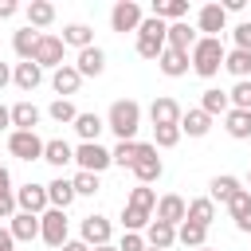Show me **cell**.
I'll list each match as a JSON object with an SVG mask.
<instances>
[{
	"mask_svg": "<svg viewBox=\"0 0 251 251\" xmlns=\"http://www.w3.org/2000/svg\"><path fill=\"white\" fill-rule=\"evenodd\" d=\"M196 251H212V247H196Z\"/></svg>",
	"mask_w": 251,
	"mask_h": 251,
	"instance_id": "55",
	"label": "cell"
},
{
	"mask_svg": "<svg viewBox=\"0 0 251 251\" xmlns=\"http://www.w3.org/2000/svg\"><path fill=\"white\" fill-rule=\"evenodd\" d=\"M176 243L180 247H188V251H196V247H208V227H200V224H180L176 227Z\"/></svg>",
	"mask_w": 251,
	"mask_h": 251,
	"instance_id": "35",
	"label": "cell"
},
{
	"mask_svg": "<svg viewBox=\"0 0 251 251\" xmlns=\"http://www.w3.org/2000/svg\"><path fill=\"white\" fill-rule=\"evenodd\" d=\"M39 239L47 243V247H63L67 239H71V224H67V212H59V208H47L43 216H39Z\"/></svg>",
	"mask_w": 251,
	"mask_h": 251,
	"instance_id": "6",
	"label": "cell"
},
{
	"mask_svg": "<svg viewBox=\"0 0 251 251\" xmlns=\"http://www.w3.org/2000/svg\"><path fill=\"white\" fill-rule=\"evenodd\" d=\"M102 129H106V118H98V114H82V110H78V118H75V133H78L82 141H98Z\"/></svg>",
	"mask_w": 251,
	"mask_h": 251,
	"instance_id": "36",
	"label": "cell"
},
{
	"mask_svg": "<svg viewBox=\"0 0 251 251\" xmlns=\"http://www.w3.org/2000/svg\"><path fill=\"white\" fill-rule=\"evenodd\" d=\"M208 129H212V114H204L200 106L184 110V118H180V133H188V137H204Z\"/></svg>",
	"mask_w": 251,
	"mask_h": 251,
	"instance_id": "28",
	"label": "cell"
},
{
	"mask_svg": "<svg viewBox=\"0 0 251 251\" xmlns=\"http://www.w3.org/2000/svg\"><path fill=\"white\" fill-rule=\"evenodd\" d=\"M12 133V106H0V133Z\"/></svg>",
	"mask_w": 251,
	"mask_h": 251,
	"instance_id": "48",
	"label": "cell"
},
{
	"mask_svg": "<svg viewBox=\"0 0 251 251\" xmlns=\"http://www.w3.org/2000/svg\"><path fill=\"white\" fill-rule=\"evenodd\" d=\"M200 110H204V114H212V118H216V114L224 118V114L231 110V98H227V90H216V86H208V90L200 94Z\"/></svg>",
	"mask_w": 251,
	"mask_h": 251,
	"instance_id": "34",
	"label": "cell"
},
{
	"mask_svg": "<svg viewBox=\"0 0 251 251\" xmlns=\"http://www.w3.org/2000/svg\"><path fill=\"white\" fill-rule=\"evenodd\" d=\"M145 243H149V247H157V251H169V247L176 243V227H173V224L153 220V224L145 227Z\"/></svg>",
	"mask_w": 251,
	"mask_h": 251,
	"instance_id": "29",
	"label": "cell"
},
{
	"mask_svg": "<svg viewBox=\"0 0 251 251\" xmlns=\"http://www.w3.org/2000/svg\"><path fill=\"white\" fill-rule=\"evenodd\" d=\"M224 43L220 39H208V35H200L196 39V47L188 51V59H192V71L200 75V78H216L220 75V67H224Z\"/></svg>",
	"mask_w": 251,
	"mask_h": 251,
	"instance_id": "3",
	"label": "cell"
},
{
	"mask_svg": "<svg viewBox=\"0 0 251 251\" xmlns=\"http://www.w3.org/2000/svg\"><path fill=\"white\" fill-rule=\"evenodd\" d=\"M8 82H12V67H8V63H0V90H4Z\"/></svg>",
	"mask_w": 251,
	"mask_h": 251,
	"instance_id": "52",
	"label": "cell"
},
{
	"mask_svg": "<svg viewBox=\"0 0 251 251\" xmlns=\"http://www.w3.org/2000/svg\"><path fill=\"white\" fill-rule=\"evenodd\" d=\"M39 35H43V31H35V27H20V31L12 35V51L20 55V63H31V59H35Z\"/></svg>",
	"mask_w": 251,
	"mask_h": 251,
	"instance_id": "25",
	"label": "cell"
},
{
	"mask_svg": "<svg viewBox=\"0 0 251 251\" xmlns=\"http://www.w3.org/2000/svg\"><path fill=\"white\" fill-rule=\"evenodd\" d=\"M161 173H165V161L157 157V145L141 141V153H137V161H133V176H137V184H153V180H161Z\"/></svg>",
	"mask_w": 251,
	"mask_h": 251,
	"instance_id": "9",
	"label": "cell"
},
{
	"mask_svg": "<svg viewBox=\"0 0 251 251\" xmlns=\"http://www.w3.org/2000/svg\"><path fill=\"white\" fill-rule=\"evenodd\" d=\"M149 243H145V231H126L122 235V243H118V251H145Z\"/></svg>",
	"mask_w": 251,
	"mask_h": 251,
	"instance_id": "45",
	"label": "cell"
},
{
	"mask_svg": "<svg viewBox=\"0 0 251 251\" xmlns=\"http://www.w3.org/2000/svg\"><path fill=\"white\" fill-rule=\"evenodd\" d=\"M180 141V126H153V145L157 149H173Z\"/></svg>",
	"mask_w": 251,
	"mask_h": 251,
	"instance_id": "42",
	"label": "cell"
},
{
	"mask_svg": "<svg viewBox=\"0 0 251 251\" xmlns=\"http://www.w3.org/2000/svg\"><path fill=\"white\" fill-rule=\"evenodd\" d=\"M43 137L35 129H12L8 133V153L20 157V161H43Z\"/></svg>",
	"mask_w": 251,
	"mask_h": 251,
	"instance_id": "7",
	"label": "cell"
},
{
	"mask_svg": "<svg viewBox=\"0 0 251 251\" xmlns=\"http://www.w3.org/2000/svg\"><path fill=\"white\" fill-rule=\"evenodd\" d=\"M47 118H51V122H59V126H75L78 110H75V102H71V98H55V102L47 106Z\"/></svg>",
	"mask_w": 251,
	"mask_h": 251,
	"instance_id": "39",
	"label": "cell"
},
{
	"mask_svg": "<svg viewBox=\"0 0 251 251\" xmlns=\"http://www.w3.org/2000/svg\"><path fill=\"white\" fill-rule=\"evenodd\" d=\"M196 27L188 24V20H180V24H169V35H165V43L173 47V51H192L196 47Z\"/></svg>",
	"mask_w": 251,
	"mask_h": 251,
	"instance_id": "21",
	"label": "cell"
},
{
	"mask_svg": "<svg viewBox=\"0 0 251 251\" xmlns=\"http://www.w3.org/2000/svg\"><path fill=\"white\" fill-rule=\"evenodd\" d=\"M145 251H157V247H145Z\"/></svg>",
	"mask_w": 251,
	"mask_h": 251,
	"instance_id": "56",
	"label": "cell"
},
{
	"mask_svg": "<svg viewBox=\"0 0 251 251\" xmlns=\"http://www.w3.org/2000/svg\"><path fill=\"white\" fill-rule=\"evenodd\" d=\"M51 86H55V94H59V98H71V94H78L82 75L75 71V63H63L59 71H51Z\"/></svg>",
	"mask_w": 251,
	"mask_h": 251,
	"instance_id": "18",
	"label": "cell"
},
{
	"mask_svg": "<svg viewBox=\"0 0 251 251\" xmlns=\"http://www.w3.org/2000/svg\"><path fill=\"white\" fill-rule=\"evenodd\" d=\"M94 251H118V243H102V247H94Z\"/></svg>",
	"mask_w": 251,
	"mask_h": 251,
	"instance_id": "54",
	"label": "cell"
},
{
	"mask_svg": "<svg viewBox=\"0 0 251 251\" xmlns=\"http://www.w3.org/2000/svg\"><path fill=\"white\" fill-rule=\"evenodd\" d=\"M43 161H47L51 169H67V165H75V145H67L63 137H51V141L43 145Z\"/></svg>",
	"mask_w": 251,
	"mask_h": 251,
	"instance_id": "22",
	"label": "cell"
},
{
	"mask_svg": "<svg viewBox=\"0 0 251 251\" xmlns=\"http://www.w3.org/2000/svg\"><path fill=\"white\" fill-rule=\"evenodd\" d=\"M247 0H224V12H243Z\"/></svg>",
	"mask_w": 251,
	"mask_h": 251,
	"instance_id": "53",
	"label": "cell"
},
{
	"mask_svg": "<svg viewBox=\"0 0 251 251\" xmlns=\"http://www.w3.org/2000/svg\"><path fill=\"white\" fill-rule=\"evenodd\" d=\"M8 188H12V173L0 165V192H8Z\"/></svg>",
	"mask_w": 251,
	"mask_h": 251,
	"instance_id": "51",
	"label": "cell"
},
{
	"mask_svg": "<svg viewBox=\"0 0 251 251\" xmlns=\"http://www.w3.org/2000/svg\"><path fill=\"white\" fill-rule=\"evenodd\" d=\"M153 16L165 24H180L188 16V0H153Z\"/></svg>",
	"mask_w": 251,
	"mask_h": 251,
	"instance_id": "33",
	"label": "cell"
},
{
	"mask_svg": "<svg viewBox=\"0 0 251 251\" xmlns=\"http://www.w3.org/2000/svg\"><path fill=\"white\" fill-rule=\"evenodd\" d=\"M231 43H235L239 51H251V20H243V24L231 27Z\"/></svg>",
	"mask_w": 251,
	"mask_h": 251,
	"instance_id": "44",
	"label": "cell"
},
{
	"mask_svg": "<svg viewBox=\"0 0 251 251\" xmlns=\"http://www.w3.org/2000/svg\"><path fill=\"white\" fill-rule=\"evenodd\" d=\"M227 98H231V110H251V78L235 82V86L227 90Z\"/></svg>",
	"mask_w": 251,
	"mask_h": 251,
	"instance_id": "43",
	"label": "cell"
},
{
	"mask_svg": "<svg viewBox=\"0 0 251 251\" xmlns=\"http://www.w3.org/2000/svg\"><path fill=\"white\" fill-rule=\"evenodd\" d=\"M110 235H114V227H110V220H106V216H98V212H94V216H86V220H82V227H78V239H82L90 251H94V247H102V243H110Z\"/></svg>",
	"mask_w": 251,
	"mask_h": 251,
	"instance_id": "14",
	"label": "cell"
},
{
	"mask_svg": "<svg viewBox=\"0 0 251 251\" xmlns=\"http://www.w3.org/2000/svg\"><path fill=\"white\" fill-rule=\"evenodd\" d=\"M75 71L82 75V78H98L102 71H106V51L94 43V47H86V51H78V59H75Z\"/></svg>",
	"mask_w": 251,
	"mask_h": 251,
	"instance_id": "16",
	"label": "cell"
},
{
	"mask_svg": "<svg viewBox=\"0 0 251 251\" xmlns=\"http://www.w3.org/2000/svg\"><path fill=\"white\" fill-rule=\"evenodd\" d=\"M141 20H145V16H141V4H137V0H118V4L110 8V31H122V35L133 31V35H137Z\"/></svg>",
	"mask_w": 251,
	"mask_h": 251,
	"instance_id": "8",
	"label": "cell"
},
{
	"mask_svg": "<svg viewBox=\"0 0 251 251\" xmlns=\"http://www.w3.org/2000/svg\"><path fill=\"white\" fill-rule=\"evenodd\" d=\"M12 82L31 94V90L43 82V67H39V63H16V67H12Z\"/></svg>",
	"mask_w": 251,
	"mask_h": 251,
	"instance_id": "27",
	"label": "cell"
},
{
	"mask_svg": "<svg viewBox=\"0 0 251 251\" xmlns=\"http://www.w3.org/2000/svg\"><path fill=\"white\" fill-rule=\"evenodd\" d=\"M47 200H51V208L67 212V208L75 204V184H71V176H55V180L47 184Z\"/></svg>",
	"mask_w": 251,
	"mask_h": 251,
	"instance_id": "26",
	"label": "cell"
},
{
	"mask_svg": "<svg viewBox=\"0 0 251 251\" xmlns=\"http://www.w3.org/2000/svg\"><path fill=\"white\" fill-rule=\"evenodd\" d=\"M227 212H231V220H235V231H243V235H251V192H247V188L231 196V204H227Z\"/></svg>",
	"mask_w": 251,
	"mask_h": 251,
	"instance_id": "23",
	"label": "cell"
},
{
	"mask_svg": "<svg viewBox=\"0 0 251 251\" xmlns=\"http://www.w3.org/2000/svg\"><path fill=\"white\" fill-rule=\"evenodd\" d=\"M188 67H192L188 51H173V47H165L161 59H157V71H161L165 78H180V75H188Z\"/></svg>",
	"mask_w": 251,
	"mask_h": 251,
	"instance_id": "17",
	"label": "cell"
},
{
	"mask_svg": "<svg viewBox=\"0 0 251 251\" xmlns=\"http://www.w3.org/2000/svg\"><path fill=\"white\" fill-rule=\"evenodd\" d=\"M235 192H243V184H239V176H231V173L208 180V200H212V204H231Z\"/></svg>",
	"mask_w": 251,
	"mask_h": 251,
	"instance_id": "19",
	"label": "cell"
},
{
	"mask_svg": "<svg viewBox=\"0 0 251 251\" xmlns=\"http://www.w3.org/2000/svg\"><path fill=\"white\" fill-rule=\"evenodd\" d=\"M63 43L86 51V47H94V31H90L86 24H67V27H63Z\"/></svg>",
	"mask_w": 251,
	"mask_h": 251,
	"instance_id": "38",
	"label": "cell"
},
{
	"mask_svg": "<svg viewBox=\"0 0 251 251\" xmlns=\"http://www.w3.org/2000/svg\"><path fill=\"white\" fill-rule=\"evenodd\" d=\"M39 118H43V110L35 102H16L12 106V129H35Z\"/></svg>",
	"mask_w": 251,
	"mask_h": 251,
	"instance_id": "32",
	"label": "cell"
},
{
	"mask_svg": "<svg viewBox=\"0 0 251 251\" xmlns=\"http://www.w3.org/2000/svg\"><path fill=\"white\" fill-rule=\"evenodd\" d=\"M8 231H12V239H16V243H31V239H39V216L16 212V216L8 220Z\"/></svg>",
	"mask_w": 251,
	"mask_h": 251,
	"instance_id": "20",
	"label": "cell"
},
{
	"mask_svg": "<svg viewBox=\"0 0 251 251\" xmlns=\"http://www.w3.org/2000/svg\"><path fill=\"white\" fill-rule=\"evenodd\" d=\"M165 35H169V24H165V20H157V16H145V20H141V27H137V55H141V59H149V63H157V59H161V51L169 47V43H165Z\"/></svg>",
	"mask_w": 251,
	"mask_h": 251,
	"instance_id": "4",
	"label": "cell"
},
{
	"mask_svg": "<svg viewBox=\"0 0 251 251\" xmlns=\"http://www.w3.org/2000/svg\"><path fill=\"white\" fill-rule=\"evenodd\" d=\"M63 51H67L63 35H51V31H43V35H39V47H35V59H31V63L59 71V67H63Z\"/></svg>",
	"mask_w": 251,
	"mask_h": 251,
	"instance_id": "12",
	"label": "cell"
},
{
	"mask_svg": "<svg viewBox=\"0 0 251 251\" xmlns=\"http://www.w3.org/2000/svg\"><path fill=\"white\" fill-rule=\"evenodd\" d=\"M16 12H20V4H16V0H0V20H12Z\"/></svg>",
	"mask_w": 251,
	"mask_h": 251,
	"instance_id": "47",
	"label": "cell"
},
{
	"mask_svg": "<svg viewBox=\"0 0 251 251\" xmlns=\"http://www.w3.org/2000/svg\"><path fill=\"white\" fill-rule=\"evenodd\" d=\"M59 251H90V247H86V243H82V239H67V243H63V247H59Z\"/></svg>",
	"mask_w": 251,
	"mask_h": 251,
	"instance_id": "50",
	"label": "cell"
},
{
	"mask_svg": "<svg viewBox=\"0 0 251 251\" xmlns=\"http://www.w3.org/2000/svg\"><path fill=\"white\" fill-rule=\"evenodd\" d=\"M196 31H204L208 39H220V31H227V12H224V4H200V12H196Z\"/></svg>",
	"mask_w": 251,
	"mask_h": 251,
	"instance_id": "11",
	"label": "cell"
},
{
	"mask_svg": "<svg viewBox=\"0 0 251 251\" xmlns=\"http://www.w3.org/2000/svg\"><path fill=\"white\" fill-rule=\"evenodd\" d=\"M212 220H216V204H212L208 196H196V200H188V224L212 227Z\"/></svg>",
	"mask_w": 251,
	"mask_h": 251,
	"instance_id": "37",
	"label": "cell"
},
{
	"mask_svg": "<svg viewBox=\"0 0 251 251\" xmlns=\"http://www.w3.org/2000/svg\"><path fill=\"white\" fill-rule=\"evenodd\" d=\"M153 220L180 227V224L188 220V200H184V196H176V192H165V196L157 200V212H153Z\"/></svg>",
	"mask_w": 251,
	"mask_h": 251,
	"instance_id": "13",
	"label": "cell"
},
{
	"mask_svg": "<svg viewBox=\"0 0 251 251\" xmlns=\"http://www.w3.org/2000/svg\"><path fill=\"white\" fill-rule=\"evenodd\" d=\"M0 251H16V239H12L8 227H0Z\"/></svg>",
	"mask_w": 251,
	"mask_h": 251,
	"instance_id": "49",
	"label": "cell"
},
{
	"mask_svg": "<svg viewBox=\"0 0 251 251\" xmlns=\"http://www.w3.org/2000/svg\"><path fill=\"white\" fill-rule=\"evenodd\" d=\"M153 212H157V192L149 184H137V188H129L126 204H122V227L126 231H145L153 224Z\"/></svg>",
	"mask_w": 251,
	"mask_h": 251,
	"instance_id": "1",
	"label": "cell"
},
{
	"mask_svg": "<svg viewBox=\"0 0 251 251\" xmlns=\"http://www.w3.org/2000/svg\"><path fill=\"white\" fill-rule=\"evenodd\" d=\"M224 71H227L235 82L251 78V51H239V47H231V51L224 55Z\"/></svg>",
	"mask_w": 251,
	"mask_h": 251,
	"instance_id": "31",
	"label": "cell"
},
{
	"mask_svg": "<svg viewBox=\"0 0 251 251\" xmlns=\"http://www.w3.org/2000/svg\"><path fill=\"white\" fill-rule=\"evenodd\" d=\"M137 153H141V141H118V145L110 149V157H114V165H122V169H133V161H137Z\"/></svg>",
	"mask_w": 251,
	"mask_h": 251,
	"instance_id": "40",
	"label": "cell"
},
{
	"mask_svg": "<svg viewBox=\"0 0 251 251\" xmlns=\"http://www.w3.org/2000/svg\"><path fill=\"white\" fill-rule=\"evenodd\" d=\"M16 208L20 212H27V216H43L47 208H51V200H47V184H20L16 188Z\"/></svg>",
	"mask_w": 251,
	"mask_h": 251,
	"instance_id": "10",
	"label": "cell"
},
{
	"mask_svg": "<svg viewBox=\"0 0 251 251\" xmlns=\"http://www.w3.org/2000/svg\"><path fill=\"white\" fill-rule=\"evenodd\" d=\"M20 208H16V188H8V192H0V220H12Z\"/></svg>",
	"mask_w": 251,
	"mask_h": 251,
	"instance_id": "46",
	"label": "cell"
},
{
	"mask_svg": "<svg viewBox=\"0 0 251 251\" xmlns=\"http://www.w3.org/2000/svg\"><path fill=\"white\" fill-rule=\"evenodd\" d=\"M75 165H78V173L102 176V173L114 165V157H110V149L98 145V141H78V145H75Z\"/></svg>",
	"mask_w": 251,
	"mask_h": 251,
	"instance_id": "5",
	"label": "cell"
},
{
	"mask_svg": "<svg viewBox=\"0 0 251 251\" xmlns=\"http://www.w3.org/2000/svg\"><path fill=\"white\" fill-rule=\"evenodd\" d=\"M71 184H75V196H94V192L102 188V176H94V173H75Z\"/></svg>",
	"mask_w": 251,
	"mask_h": 251,
	"instance_id": "41",
	"label": "cell"
},
{
	"mask_svg": "<svg viewBox=\"0 0 251 251\" xmlns=\"http://www.w3.org/2000/svg\"><path fill=\"white\" fill-rule=\"evenodd\" d=\"M24 16H27V27L43 31V27L55 24V4H51V0H31V4L24 8Z\"/></svg>",
	"mask_w": 251,
	"mask_h": 251,
	"instance_id": "24",
	"label": "cell"
},
{
	"mask_svg": "<svg viewBox=\"0 0 251 251\" xmlns=\"http://www.w3.org/2000/svg\"><path fill=\"white\" fill-rule=\"evenodd\" d=\"M180 118H184V110H180L176 98L161 94V98L149 102V122H153V126H180Z\"/></svg>",
	"mask_w": 251,
	"mask_h": 251,
	"instance_id": "15",
	"label": "cell"
},
{
	"mask_svg": "<svg viewBox=\"0 0 251 251\" xmlns=\"http://www.w3.org/2000/svg\"><path fill=\"white\" fill-rule=\"evenodd\" d=\"M106 129H114L118 141H137V129H141V102L118 98V102L106 110Z\"/></svg>",
	"mask_w": 251,
	"mask_h": 251,
	"instance_id": "2",
	"label": "cell"
},
{
	"mask_svg": "<svg viewBox=\"0 0 251 251\" xmlns=\"http://www.w3.org/2000/svg\"><path fill=\"white\" fill-rule=\"evenodd\" d=\"M224 129H227V137L247 141L251 137V110H227L224 114Z\"/></svg>",
	"mask_w": 251,
	"mask_h": 251,
	"instance_id": "30",
	"label": "cell"
}]
</instances>
